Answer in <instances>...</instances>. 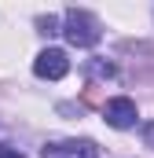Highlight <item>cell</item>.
Returning a JSON list of instances; mask_svg holds the SVG:
<instances>
[{"instance_id":"3957f363","label":"cell","mask_w":154,"mask_h":158,"mask_svg":"<svg viewBox=\"0 0 154 158\" xmlns=\"http://www.w3.org/2000/svg\"><path fill=\"white\" fill-rule=\"evenodd\" d=\"M40 158H99V147L92 140H51L44 143Z\"/></svg>"},{"instance_id":"5b68a950","label":"cell","mask_w":154,"mask_h":158,"mask_svg":"<svg viewBox=\"0 0 154 158\" xmlns=\"http://www.w3.org/2000/svg\"><path fill=\"white\" fill-rule=\"evenodd\" d=\"M37 26H40V33H59V22L48 15V19H37Z\"/></svg>"},{"instance_id":"277c9868","label":"cell","mask_w":154,"mask_h":158,"mask_svg":"<svg viewBox=\"0 0 154 158\" xmlns=\"http://www.w3.org/2000/svg\"><path fill=\"white\" fill-rule=\"evenodd\" d=\"M103 118H107V125H110V129H132V125H136V118H140L136 99H128V96H114V99H107Z\"/></svg>"},{"instance_id":"52a82bcc","label":"cell","mask_w":154,"mask_h":158,"mask_svg":"<svg viewBox=\"0 0 154 158\" xmlns=\"http://www.w3.org/2000/svg\"><path fill=\"white\" fill-rule=\"evenodd\" d=\"M143 143H147V147H154V121H147V125H143Z\"/></svg>"},{"instance_id":"7a4b0ae2","label":"cell","mask_w":154,"mask_h":158,"mask_svg":"<svg viewBox=\"0 0 154 158\" xmlns=\"http://www.w3.org/2000/svg\"><path fill=\"white\" fill-rule=\"evenodd\" d=\"M33 74L40 81H59L70 74V59H66V52L63 48H44L37 59H33Z\"/></svg>"},{"instance_id":"8992f818","label":"cell","mask_w":154,"mask_h":158,"mask_svg":"<svg viewBox=\"0 0 154 158\" xmlns=\"http://www.w3.org/2000/svg\"><path fill=\"white\" fill-rule=\"evenodd\" d=\"M0 158H26L18 147H11V143H0Z\"/></svg>"},{"instance_id":"6da1fadb","label":"cell","mask_w":154,"mask_h":158,"mask_svg":"<svg viewBox=\"0 0 154 158\" xmlns=\"http://www.w3.org/2000/svg\"><path fill=\"white\" fill-rule=\"evenodd\" d=\"M63 37L70 40L74 48H95L99 37H103V26L92 11H81V7H70L63 15Z\"/></svg>"}]
</instances>
